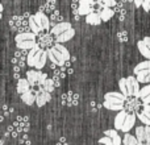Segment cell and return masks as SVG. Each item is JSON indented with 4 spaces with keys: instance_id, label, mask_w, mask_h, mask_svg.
Returning <instances> with one entry per match:
<instances>
[{
    "instance_id": "1",
    "label": "cell",
    "mask_w": 150,
    "mask_h": 145,
    "mask_svg": "<svg viewBox=\"0 0 150 145\" xmlns=\"http://www.w3.org/2000/svg\"><path fill=\"white\" fill-rule=\"evenodd\" d=\"M47 52V58L52 61L53 65L57 66H63L65 62L70 60V53H69L67 48H65L62 44H57L55 42L52 48L46 50Z\"/></svg>"
},
{
    "instance_id": "2",
    "label": "cell",
    "mask_w": 150,
    "mask_h": 145,
    "mask_svg": "<svg viewBox=\"0 0 150 145\" xmlns=\"http://www.w3.org/2000/svg\"><path fill=\"white\" fill-rule=\"evenodd\" d=\"M28 24H29L30 31L33 32L36 36H38V34L42 33L44 31H49L50 18L46 16V13L38 11V12L34 13V15H30V17H29V20H28Z\"/></svg>"
},
{
    "instance_id": "3",
    "label": "cell",
    "mask_w": 150,
    "mask_h": 145,
    "mask_svg": "<svg viewBox=\"0 0 150 145\" xmlns=\"http://www.w3.org/2000/svg\"><path fill=\"white\" fill-rule=\"evenodd\" d=\"M47 60V52L36 45L34 48H32L30 52L26 55V65H29L30 68H36L37 70H41L45 65H46Z\"/></svg>"
},
{
    "instance_id": "4",
    "label": "cell",
    "mask_w": 150,
    "mask_h": 145,
    "mask_svg": "<svg viewBox=\"0 0 150 145\" xmlns=\"http://www.w3.org/2000/svg\"><path fill=\"white\" fill-rule=\"evenodd\" d=\"M15 41L17 49L30 50L32 48L37 45V36L33 32H21V33L16 34Z\"/></svg>"
},
{
    "instance_id": "5",
    "label": "cell",
    "mask_w": 150,
    "mask_h": 145,
    "mask_svg": "<svg viewBox=\"0 0 150 145\" xmlns=\"http://www.w3.org/2000/svg\"><path fill=\"white\" fill-rule=\"evenodd\" d=\"M136 139L140 145H150V125H140L136 128Z\"/></svg>"
},
{
    "instance_id": "6",
    "label": "cell",
    "mask_w": 150,
    "mask_h": 145,
    "mask_svg": "<svg viewBox=\"0 0 150 145\" xmlns=\"http://www.w3.org/2000/svg\"><path fill=\"white\" fill-rule=\"evenodd\" d=\"M28 25H29L28 21H26L25 17H23V16H13L9 20V26L13 31H18V33L25 32Z\"/></svg>"
},
{
    "instance_id": "7",
    "label": "cell",
    "mask_w": 150,
    "mask_h": 145,
    "mask_svg": "<svg viewBox=\"0 0 150 145\" xmlns=\"http://www.w3.org/2000/svg\"><path fill=\"white\" fill-rule=\"evenodd\" d=\"M127 90H128V98H129V96L137 98L138 91H140V83H138L136 75H129V77H127Z\"/></svg>"
},
{
    "instance_id": "8",
    "label": "cell",
    "mask_w": 150,
    "mask_h": 145,
    "mask_svg": "<svg viewBox=\"0 0 150 145\" xmlns=\"http://www.w3.org/2000/svg\"><path fill=\"white\" fill-rule=\"evenodd\" d=\"M96 3L92 0H79V5H78V15L87 16L88 13L93 12V5Z\"/></svg>"
},
{
    "instance_id": "9",
    "label": "cell",
    "mask_w": 150,
    "mask_h": 145,
    "mask_svg": "<svg viewBox=\"0 0 150 145\" xmlns=\"http://www.w3.org/2000/svg\"><path fill=\"white\" fill-rule=\"evenodd\" d=\"M50 99H52V94L45 91L42 87L36 91V103L38 107H44L47 102H50Z\"/></svg>"
},
{
    "instance_id": "10",
    "label": "cell",
    "mask_w": 150,
    "mask_h": 145,
    "mask_svg": "<svg viewBox=\"0 0 150 145\" xmlns=\"http://www.w3.org/2000/svg\"><path fill=\"white\" fill-rule=\"evenodd\" d=\"M13 125L18 129L20 133H26L29 131V117L28 116H17L13 122Z\"/></svg>"
},
{
    "instance_id": "11",
    "label": "cell",
    "mask_w": 150,
    "mask_h": 145,
    "mask_svg": "<svg viewBox=\"0 0 150 145\" xmlns=\"http://www.w3.org/2000/svg\"><path fill=\"white\" fill-rule=\"evenodd\" d=\"M26 55H28L26 50L18 49L17 52L15 53V55H13V58H12V63H13V65L20 66V68L23 69L24 66H25V62H26Z\"/></svg>"
},
{
    "instance_id": "12",
    "label": "cell",
    "mask_w": 150,
    "mask_h": 145,
    "mask_svg": "<svg viewBox=\"0 0 150 145\" xmlns=\"http://www.w3.org/2000/svg\"><path fill=\"white\" fill-rule=\"evenodd\" d=\"M137 117L144 125H150V104H144L142 109L137 114Z\"/></svg>"
},
{
    "instance_id": "13",
    "label": "cell",
    "mask_w": 150,
    "mask_h": 145,
    "mask_svg": "<svg viewBox=\"0 0 150 145\" xmlns=\"http://www.w3.org/2000/svg\"><path fill=\"white\" fill-rule=\"evenodd\" d=\"M136 119H137V116H136L134 114H127V116H125V120H124V124H122V127H121L122 132H124V133L129 132V131L132 129L133 127H134Z\"/></svg>"
},
{
    "instance_id": "14",
    "label": "cell",
    "mask_w": 150,
    "mask_h": 145,
    "mask_svg": "<svg viewBox=\"0 0 150 145\" xmlns=\"http://www.w3.org/2000/svg\"><path fill=\"white\" fill-rule=\"evenodd\" d=\"M70 28H73V26H71V24L69 23V21H61V23L55 24L50 32H52V34H54V36L57 37V36H59L61 33H63L65 31H67V29H70Z\"/></svg>"
},
{
    "instance_id": "15",
    "label": "cell",
    "mask_w": 150,
    "mask_h": 145,
    "mask_svg": "<svg viewBox=\"0 0 150 145\" xmlns=\"http://www.w3.org/2000/svg\"><path fill=\"white\" fill-rule=\"evenodd\" d=\"M74 36H75V29L70 28V29H67V31H65L63 33H61L59 36L55 37V42H57V44H63V42L70 41Z\"/></svg>"
},
{
    "instance_id": "16",
    "label": "cell",
    "mask_w": 150,
    "mask_h": 145,
    "mask_svg": "<svg viewBox=\"0 0 150 145\" xmlns=\"http://www.w3.org/2000/svg\"><path fill=\"white\" fill-rule=\"evenodd\" d=\"M103 106L109 111H121L124 108V102L121 100H104Z\"/></svg>"
},
{
    "instance_id": "17",
    "label": "cell",
    "mask_w": 150,
    "mask_h": 145,
    "mask_svg": "<svg viewBox=\"0 0 150 145\" xmlns=\"http://www.w3.org/2000/svg\"><path fill=\"white\" fill-rule=\"evenodd\" d=\"M21 100H23L24 103L26 104V106H32V104L36 102V91H33L30 88L29 91L21 94Z\"/></svg>"
},
{
    "instance_id": "18",
    "label": "cell",
    "mask_w": 150,
    "mask_h": 145,
    "mask_svg": "<svg viewBox=\"0 0 150 145\" xmlns=\"http://www.w3.org/2000/svg\"><path fill=\"white\" fill-rule=\"evenodd\" d=\"M52 44H53V38L50 34H40V38L37 41V45L40 48H52Z\"/></svg>"
},
{
    "instance_id": "19",
    "label": "cell",
    "mask_w": 150,
    "mask_h": 145,
    "mask_svg": "<svg viewBox=\"0 0 150 145\" xmlns=\"http://www.w3.org/2000/svg\"><path fill=\"white\" fill-rule=\"evenodd\" d=\"M40 70H29L26 71V79H28L30 87H34L38 83V77H40Z\"/></svg>"
},
{
    "instance_id": "20",
    "label": "cell",
    "mask_w": 150,
    "mask_h": 145,
    "mask_svg": "<svg viewBox=\"0 0 150 145\" xmlns=\"http://www.w3.org/2000/svg\"><path fill=\"white\" fill-rule=\"evenodd\" d=\"M16 90H17V92L20 94V95L30 90V85H29L28 79H26V78H20V79L17 80V86H16Z\"/></svg>"
},
{
    "instance_id": "21",
    "label": "cell",
    "mask_w": 150,
    "mask_h": 145,
    "mask_svg": "<svg viewBox=\"0 0 150 145\" xmlns=\"http://www.w3.org/2000/svg\"><path fill=\"white\" fill-rule=\"evenodd\" d=\"M127 114H128L127 111L121 109V111H119V114L116 115V117H115V129L116 131H121V127H122V124H124Z\"/></svg>"
},
{
    "instance_id": "22",
    "label": "cell",
    "mask_w": 150,
    "mask_h": 145,
    "mask_svg": "<svg viewBox=\"0 0 150 145\" xmlns=\"http://www.w3.org/2000/svg\"><path fill=\"white\" fill-rule=\"evenodd\" d=\"M86 23L90 24V25H99V24L101 23V18H100V16H99V13L93 11V12L88 13V15L86 16Z\"/></svg>"
},
{
    "instance_id": "23",
    "label": "cell",
    "mask_w": 150,
    "mask_h": 145,
    "mask_svg": "<svg viewBox=\"0 0 150 145\" xmlns=\"http://www.w3.org/2000/svg\"><path fill=\"white\" fill-rule=\"evenodd\" d=\"M104 135L112 139V143H113V145H121L122 139L119 136V133H117L116 129H107L105 132H104Z\"/></svg>"
},
{
    "instance_id": "24",
    "label": "cell",
    "mask_w": 150,
    "mask_h": 145,
    "mask_svg": "<svg viewBox=\"0 0 150 145\" xmlns=\"http://www.w3.org/2000/svg\"><path fill=\"white\" fill-rule=\"evenodd\" d=\"M115 15V11L112 8H101L99 11V16H100L101 21H109Z\"/></svg>"
},
{
    "instance_id": "25",
    "label": "cell",
    "mask_w": 150,
    "mask_h": 145,
    "mask_svg": "<svg viewBox=\"0 0 150 145\" xmlns=\"http://www.w3.org/2000/svg\"><path fill=\"white\" fill-rule=\"evenodd\" d=\"M104 100H121V102H125L127 100V96L122 95L121 92H115V91H112V92H107L105 95H104Z\"/></svg>"
},
{
    "instance_id": "26",
    "label": "cell",
    "mask_w": 150,
    "mask_h": 145,
    "mask_svg": "<svg viewBox=\"0 0 150 145\" xmlns=\"http://www.w3.org/2000/svg\"><path fill=\"white\" fill-rule=\"evenodd\" d=\"M55 5H57V1H55V0H46V1H45V4L42 5L41 8H40V11H41V12H50L52 13L53 11H55Z\"/></svg>"
},
{
    "instance_id": "27",
    "label": "cell",
    "mask_w": 150,
    "mask_h": 145,
    "mask_svg": "<svg viewBox=\"0 0 150 145\" xmlns=\"http://www.w3.org/2000/svg\"><path fill=\"white\" fill-rule=\"evenodd\" d=\"M144 70H150V60H146L144 62H140L138 65H136L134 69H133V72H134V75H137L138 72Z\"/></svg>"
},
{
    "instance_id": "28",
    "label": "cell",
    "mask_w": 150,
    "mask_h": 145,
    "mask_svg": "<svg viewBox=\"0 0 150 145\" xmlns=\"http://www.w3.org/2000/svg\"><path fill=\"white\" fill-rule=\"evenodd\" d=\"M138 83H150V70H144L136 75Z\"/></svg>"
},
{
    "instance_id": "29",
    "label": "cell",
    "mask_w": 150,
    "mask_h": 145,
    "mask_svg": "<svg viewBox=\"0 0 150 145\" xmlns=\"http://www.w3.org/2000/svg\"><path fill=\"white\" fill-rule=\"evenodd\" d=\"M137 48H138V50H140L141 55H144L146 60H150V50L148 49V46L144 44L142 40H140V41L137 42Z\"/></svg>"
},
{
    "instance_id": "30",
    "label": "cell",
    "mask_w": 150,
    "mask_h": 145,
    "mask_svg": "<svg viewBox=\"0 0 150 145\" xmlns=\"http://www.w3.org/2000/svg\"><path fill=\"white\" fill-rule=\"evenodd\" d=\"M121 145H140L136 139V136H132L129 133H125L124 135V139L121 141Z\"/></svg>"
},
{
    "instance_id": "31",
    "label": "cell",
    "mask_w": 150,
    "mask_h": 145,
    "mask_svg": "<svg viewBox=\"0 0 150 145\" xmlns=\"http://www.w3.org/2000/svg\"><path fill=\"white\" fill-rule=\"evenodd\" d=\"M41 87L44 88L45 91H47V92H50V94H52L53 91H54V88H55L54 80H53V79H49V78H47V79L45 80V83H44V85L41 86Z\"/></svg>"
},
{
    "instance_id": "32",
    "label": "cell",
    "mask_w": 150,
    "mask_h": 145,
    "mask_svg": "<svg viewBox=\"0 0 150 145\" xmlns=\"http://www.w3.org/2000/svg\"><path fill=\"white\" fill-rule=\"evenodd\" d=\"M98 4L100 5L101 8H113L116 5V0H99Z\"/></svg>"
},
{
    "instance_id": "33",
    "label": "cell",
    "mask_w": 150,
    "mask_h": 145,
    "mask_svg": "<svg viewBox=\"0 0 150 145\" xmlns=\"http://www.w3.org/2000/svg\"><path fill=\"white\" fill-rule=\"evenodd\" d=\"M149 94H150V85H146V86H144L142 88H140V91H138V95H137V98L142 100V99L145 98V96H148Z\"/></svg>"
},
{
    "instance_id": "34",
    "label": "cell",
    "mask_w": 150,
    "mask_h": 145,
    "mask_svg": "<svg viewBox=\"0 0 150 145\" xmlns=\"http://www.w3.org/2000/svg\"><path fill=\"white\" fill-rule=\"evenodd\" d=\"M7 132L9 133V136H11V137H13V139H17L18 136L21 135V133L18 132V129H17V128H16L13 124H12V125H8V128H7Z\"/></svg>"
},
{
    "instance_id": "35",
    "label": "cell",
    "mask_w": 150,
    "mask_h": 145,
    "mask_svg": "<svg viewBox=\"0 0 150 145\" xmlns=\"http://www.w3.org/2000/svg\"><path fill=\"white\" fill-rule=\"evenodd\" d=\"M119 87H120V91H121L122 95H125L128 98V90H127V78H121L119 80Z\"/></svg>"
},
{
    "instance_id": "36",
    "label": "cell",
    "mask_w": 150,
    "mask_h": 145,
    "mask_svg": "<svg viewBox=\"0 0 150 145\" xmlns=\"http://www.w3.org/2000/svg\"><path fill=\"white\" fill-rule=\"evenodd\" d=\"M13 114V108L11 106H8V104H3V107H1V115L4 117H8V116H11V115Z\"/></svg>"
},
{
    "instance_id": "37",
    "label": "cell",
    "mask_w": 150,
    "mask_h": 145,
    "mask_svg": "<svg viewBox=\"0 0 150 145\" xmlns=\"http://www.w3.org/2000/svg\"><path fill=\"white\" fill-rule=\"evenodd\" d=\"M18 141H20L21 145H30V139H29L28 133H21L20 137H18Z\"/></svg>"
},
{
    "instance_id": "38",
    "label": "cell",
    "mask_w": 150,
    "mask_h": 145,
    "mask_svg": "<svg viewBox=\"0 0 150 145\" xmlns=\"http://www.w3.org/2000/svg\"><path fill=\"white\" fill-rule=\"evenodd\" d=\"M61 20H62V17H61L59 12L58 11H53L52 16H50V21H58V23H61Z\"/></svg>"
},
{
    "instance_id": "39",
    "label": "cell",
    "mask_w": 150,
    "mask_h": 145,
    "mask_svg": "<svg viewBox=\"0 0 150 145\" xmlns=\"http://www.w3.org/2000/svg\"><path fill=\"white\" fill-rule=\"evenodd\" d=\"M46 79H47V74H46V72H40L38 83H37V86H38V87H41V86L45 83V80H46Z\"/></svg>"
},
{
    "instance_id": "40",
    "label": "cell",
    "mask_w": 150,
    "mask_h": 145,
    "mask_svg": "<svg viewBox=\"0 0 150 145\" xmlns=\"http://www.w3.org/2000/svg\"><path fill=\"white\" fill-rule=\"evenodd\" d=\"M99 143H100L101 145H113V143H112V139L108 137V136H104V137H101L100 140H99Z\"/></svg>"
},
{
    "instance_id": "41",
    "label": "cell",
    "mask_w": 150,
    "mask_h": 145,
    "mask_svg": "<svg viewBox=\"0 0 150 145\" xmlns=\"http://www.w3.org/2000/svg\"><path fill=\"white\" fill-rule=\"evenodd\" d=\"M141 7H142L145 11L150 12V0H144V3H142V5H141Z\"/></svg>"
},
{
    "instance_id": "42",
    "label": "cell",
    "mask_w": 150,
    "mask_h": 145,
    "mask_svg": "<svg viewBox=\"0 0 150 145\" xmlns=\"http://www.w3.org/2000/svg\"><path fill=\"white\" fill-rule=\"evenodd\" d=\"M142 41H144V44L148 46V49L150 50V37H145V38H142Z\"/></svg>"
},
{
    "instance_id": "43",
    "label": "cell",
    "mask_w": 150,
    "mask_h": 145,
    "mask_svg": "<svg viewBox=\"0 0 150 145\" xmlns=\"http://www.w3.org/2000/svg\"><path fill=\"white\" fill-rule=\"evenodd\" d=\"M117 37H119V40H121V42L127 41V36H125V33H119L117 34Z\"/></svg>"
},
{
    "instance_id": "44",
    "label": "cell",
    "mask_w": 150,
    "mask_h": 145,
    "mask_svg": "<svg viewBox=\"0 0 150 145\" xmlns=\"http://www.w3.org/2000/svg\"><path fill=\"white\" fill-rule=\"evenodd\" d=\"M133 3H134V5L137 8H140L141 5H142V3H144V0H133Z\"/></svg>"
},
{
    "instance_id": "45",
    "label": "cell",
    "mask_w": 150,
    "mask_h": 145,
    "mask_svg": "<svg viewBox=\"0 0 150 145\" xmlns=\"http://www.w3.org/2000/svg\"><path fill=\"white\" fill-rule=\"evenodd\" d=\"M142 103H144V104H150V94H149L148 96H145V98L142 99Z\"/></svg>"
},
{
    "instance_id": "46",
    "label": "cell",
    "mask_w": 150,
    "mask_h": 145,
    "mask_svg": "<svg viewBox=\"0 0 150 145\" xmlns=\"http://www.w3.org/2000/svg\"><path fill=\"white\" fill-rule=\"evenodd\" d=\"M3 12H4V7H3V4L0 3V18L3 17Z\"/></svg>"
},
{
    "instance_id": "47",
    "label": "cell",
    "mask_w": 150,
    "mask_h": 145,
    "mask_svg": "<svg viewBox=\"0 0 150 145\" xmlns=\"http://www.w3.org/2000/svg\"><path fill=\"white\" fill-rule=\"evenodd\" d=\"M57 145H66V143H65V139H61L59 143H58Z\"/></svg>"
},
{
    "instance_id": "48",
    "label": "cell",
    "mask_w": 150,
    "mask_h": 145,
    "mask_svg": "<svg viewBox=\"0 0 150 145\" xmlns=\"http://www.w3.org/2000/svg\"><path fill=\"white\" fill-rule=\"evenodd\" d=\"M3 120H4V116H3V115H0V124L3 123Z\"/></svg>"
},
{
    "instance_id": "49",
    "label": "cell",
    "mask_w": 150,
    "mask_h": 145,
    "mask_svg": "<svg viewBox=\"0 0 150 145\" xmlns=\"http://www.w3.org/2000/svg\"><path fill=\"white\" fill-rule=\"evenodd\" d=\"M0 145H4V140L3 139H0Z\"/></svg>"
},
{
    "instance_id": "50",
    "label": "cell",
    "mask_w": 150,
    "mask_h": 145,
    "mask_svg": "<svg viewBox=\"0 0 150 145\" xmlns=\"http://www.w3.org/2000/svg\"><path fill=\"white\" fill-rule=\"evenodd\" d=\"M92 1H95V3H96V4H98V1H99V0H92Z\"/></svg>"
}]
</instances>
